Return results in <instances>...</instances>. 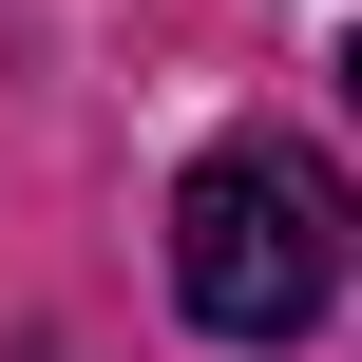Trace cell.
<instances>
[{
    "mask_svg": "<svg viewBox=\"0 0 362 362\" xmlns=\"http://www.w3.org/2000/svg\"><path fill=\"white\" fill-rule=\"evenodd\" d=\"M172 305L210 344H305L344 305V172L286 153V134L191 153V191H172Z\"/></svg>",
    "mask_w": 362,
    "mask_h": 362,
    "instance_id": "6da1fadb",
    "label": "cell"
},
{
    "mask_svg": "<svg viewBox=\"0 0 362 362\" xmlns=\"http://www.w3.org/2000/svg\"><path fill=\"white\" fill-rule=\"evenodd\" d=\"M344 115H362V38H344Z\"/></svg>",
    "mask_w": 362,
    "mask_h": 362,
    "instance_id": "7a4b0ae2",
    "label": "cell"
}]
</instances>
